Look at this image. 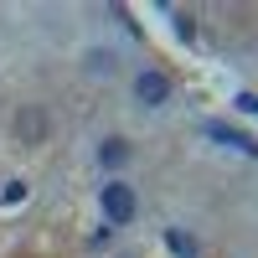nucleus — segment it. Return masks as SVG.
<instances>
[{
	"label": "nucleus",
	"instance_id": "obj_1",
	"mask_svg": "<svg viewBox=\"0 0 258 258\" xmlns=\"http://www.w3.org/2000/svg\"><path fill=\"white\" fill-rule=\"evenodd\" d=\"M98 207H103V222H109V227H129L135 212H140V197H135V186L109 181V186L98 191Z\"/></svg>",
	"mask_w": 258,
	"mask_h": 258
},
{
	"label": "nucleus",
	"instance_id": "obj_2",
	"mask_svg": "<svg viewBox=\"0 0 258 258\" xmlns=\"http://www.w3.org/2000/svg\"><path fill=\"white\" fill-rule=\"evenodd\" d=\"M135 98L145 103V109H160V103L170 98V78H165L160 68H145V73L135 78Z\"/></svg>",
	"mask_w": 258,
	"mask_h": 258
},
{
	"label": "nucleus",
	"instance_id": "obj_3",
	"mask_svg": "<svg viewBox=\"0 0 258 258\" xmlns=\"http://www.w3.org/2000/svg\"><path fill=\"white\" fill-rule=\"evenodd\" d=\"M207 135L217 140V145H227V150H243V155H258V140H253V135H243V129H227V124H207Z\"/></svg>",
	"mask_w": 258,
	"mask_h": 258
},
{
	"label": "nucleus",
	"instance_id": "obj_4",
	"mask_svg": "<svg viewBox=\"0 0 258 258\" xmlns=\"http://www.w3.org/2000/svg\"><path fill=\"white\" fill-rule=\"evenodd\" d=\"M16 135L36 145L41 135H47V114H41V109H26V114H21V119H16Z\"/></svg>",
	"mask_w": 258,
	"mask_h": 258
},
{
	"label": "nucleus",
	"instance_id": "obj_5",
	"mask_svg": "<svg viewBox=\"0 0 258 258\" xmlns=\"http://www.w3.org/2000/svg\"><path fill=\"white\" fill-rule=\"evenodd\" d=\"M165 248L176 253V258H197V238H191V232H176V227L165 232Z\"/></svg>",
	"mask_w": 258,
	"mask_h": 258
},
{
	"label": "nucleus",
	"instance_id": "obj_6",
	"mask_svg": "<svg viewBox=\"0 0 258 258\" xmlns=\"http://www.w3.org/2000/svg\"><path fill=\"white\" fill-rule=\"evenodd\" d=\"M98 160H103V165H124V160H129V145H124V140H103V145H98Z\"/></svg>",
	"mask_w": 258,
	"mask_h": 258
},
{
	"label": "nucleus",
	"instance_id": "obj_7",
	"mask_svg": "<svg viewBox=\"0 0 258 258\" xmlns=\"http://www.w3.org/2000/svg\"><path fill=\"white\" fill-rule=\"evenodd\" d=\"M88 73H103V78H109V73H114V57H109V52H88Z\"/></svg>",
	"mask_w": 258,
	"mask_h": 258
},
{
	"label": "nucleus",
	"instance_id": "obj_8",
	"mask_svg": "<svg viewBox=\"0 0 258 258\" xmlns=\"http://www.w3.org/2000/svg\"><path fill=\"white\" fill-rule=\"evenodd\" d=\"M0 202H26V181H6V191H0Z\"/></svg>",
	"mask_w": 258,
	"mask_h": 258
}]
</instances>
